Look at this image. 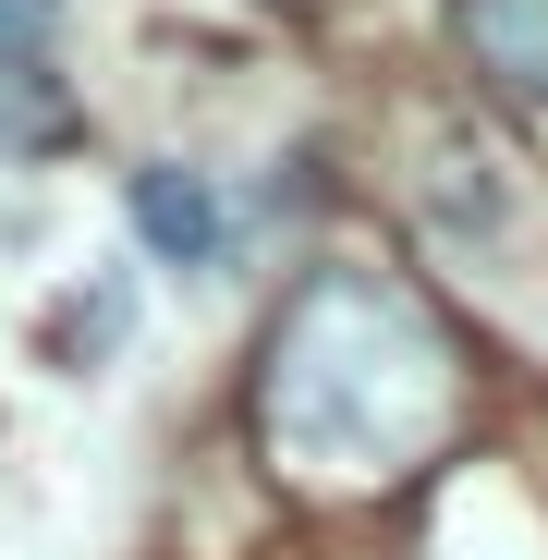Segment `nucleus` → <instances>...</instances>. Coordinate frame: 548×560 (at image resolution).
Segmentation results:
<instances>
[{"label": "nucleus", "instance_id": "f257e3e1", "mask_svg": "<svg viewBox=\"0 0 548 560\" xmlns=\"http://www.w3.org/2000/svg\"><path fill=\"white\" fill-rule=\"evenodd\" d=\"M464 415H476L464 341L390 268H317L256 341V451L268 476L317 500L415 488L464 439Z\"/></svg>", "mask_w": 548, "mask_h": 560}, {"label": "nucleus", "instance_id": "f03ea898", "mask_svg": "<svg viewBox=\"0 0 548 560\" xmlns=\"http://www.w3.org/2000/svg\"><path fill=\"white\" fill-rule=\"evenodd\" d=\"M73 147V85H61V0H0V159Z\"/></svg>", "mask_w": 548, "mask_h": 560}, {"label": "nucleus", "instance_id": "7ed1b4c3", "mask_svg": "<svg viewBox=\"0 0 548 560\" xmlns=\"http://www.w3.org/2000/svg\"><path fill=\"white\" fill-rule=\"evenodd\" d=\"M123 208H135V232H147L159 268H220V256H232V220H220V196H208V171H183V159L135 171Z\"/></svg>", "mask_w": 548, "mask_h": 560}, {"label": "nucleus", "instance_id": "20e7f679", "mask_svg": "<svg viewBox=\"0 0 548 560\" xmlns=\"http://www.w3.org/2000/svg\"><path fill=\"white\" fill-rule=\"evenodd\" d=\"M451 37L500 98H548V0H451Z\"/></svg>", "mask_w": 548, "mask_h": 560}]
</instances>
